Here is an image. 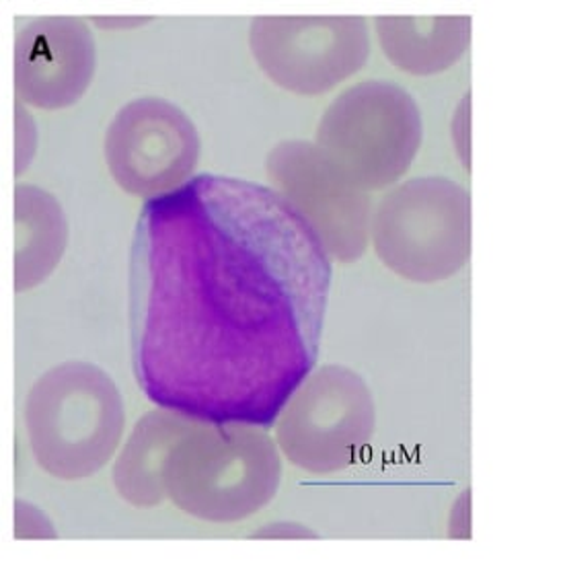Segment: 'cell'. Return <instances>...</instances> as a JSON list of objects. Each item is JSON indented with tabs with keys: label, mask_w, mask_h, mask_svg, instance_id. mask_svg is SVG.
Instances as JSON below:
<instances>
[{
	"label": "cell",
	"mask_w": 565,
	"mask_h": 563,
	"mask_svg": "<svg viewBox=\"0 0 565 563\" xmlns=\"http://www.w3.org/2000/svg\"><path fill=\"white\" fill-rule=\"evenodd\" d=\"M331 278L268 185L204 173L150 200L130 255L136 383L157 407L271 428L315 371Z\"/></svg>",
	"instance_id": "obj_1"
},
{
	"label": "cell",
	"mask_w": 565,
	"mask_h": 563,
	"mask_svg": "<svg viewBox=\"0 0 565 563\" xmlns=\"http://www.w3.org/2000/svg\"><path fill=\"white\" fill-rule=\"evenodd\" d=\"M280 481L282 453L264 428L190 415L163 465L167 500L216 524L252 519L276 498Z\"/></svg>",
	"instance_id": "obj_2"
},
{
	"label": "cell",
	"mask_w": 565,
	"mask_h": 563,
	"mask_svg": "<svg viewBox=\"0 0 565 563\" xmlns=\"http://www.w3.org/2000/svg\"><path fill=\"white\" fill-rule=\"evenodd\" d=\"M23 419L35 463L56 479L78 481L99 474L116 457L126 410L107 372L73 360L33 383Z\"/></svg>",
	"instance_id": "obj_3"
},
{
	"label": "cell",
	"mask_w": 565,
	"mask_h": 563,
	"mask_svg": "<svg viewBox=\"0 0 565 563\" xmlns=\"http://www.w3.org/2000/svg\"><path fill=\"white\" fill-rule=\"evenodd\" d=\"M371 243L385 266L416 284L457 276L471 255V198L448 178H414L374 206Z\"/></svg>",
	"instance_id": "obj_4"
},
{
	"label": "cell",
	"mask_w": 565,
	"mask_h": 563,
	"mask_svg": "<svg viewBox=\"0 0 565 563\" xmlns=\"http://www.w3.org/2000/svg\"><path fill=\"white\" fill-rule=\"evenodd\" d=\"M424 140L417 102L397 83L371 78L342 91L317 126L315 145L364 192L395 188Z\"/></svg>",
	"instance_id": "obj_5"
},
{
	"label": "cell",
	"mask_w": 565,
	"mask_h": 563,
	"mask_svg": "<svg viewBox=\"0 0 565 563\" xmlns=\"http://www.w3.org/2000/svg\"><path fill=\"white\" fill-rule=\"evenodd\" d=\"M376 431L369 383L358 372L328 364L298 386L274 424L282 457L311 475H333L356 465Z\"/></svg>",
	"instance_id": "obj_6"
},
{
	"label": "cell",
	"mask_w": 565,
	"mask_h": 563,
	"mask_svg": "<svg viewBox=\"0 0 565 563\" xmlns=\"http://www.w3.org/2000/svg\"><path fill=\"white\" fill-rule=\"evenodd\" d=\"M249 47L271 83L317 97L358 75L371 59L364 17H255Z\"/></svg>",
	"instance_id": "obj_7"
},
{
	"label": "cell",
	"mask_w": 565,
	"mask_h": 563,
	"mask_svg": "<svg viewBox=\"0 0 565 563\" xmlns=\"http://www.w3.org/2000/svg\"><path fill=\"white\" fill-rule=\"evenodd\" d=\"M266 173L271 190L311 224L331 262L350 264L369 249L371 193L358 188L315 142L276 145L266 159Z\"/></svg>",
	"instance_id": "obj_8"
},
{
	"label": "cell",
	"mask_w": 565,
	"mask_h": 563,
	"mask_svg": "<svg viewBox=\"0 0 565 563\" xmlns=\"http://www.w3.org/2000/svg\"><path fill=\"white\" fill-rule=\"evenodd\" d=\"M105 163L119 188L157 200L192 181L202 142L192 118L161 97L124 105L105 132Z\"/></svg>",
	"instance_id": "obj_9"
},
{
	"label": "cell",
	"mask_w": 565,
	"mask_h": 563,
	"mask_svg": "<svg viewBox=\"0 0 565 563\" xmlns=\"http://www.w3.org/2000/svg\"><path fill=\"white\" fill-rule=\"evenodd\" d=\"M95 68V38L76 17H42L17 33L13 83L19 104L66 109L87 93Z\"/></svg>",
	"instance_id": "obj_10"
},
{
	"label": "cell",
	"mask_w": 565,
	"mask_h": 563,
	"mask_svg": "<svg viewBox=\"0 0 565 563\" xmlns=\"http://www.w3.org/2000/svg\"><path fill=\"white\" fill-rule=\"evenodd\" d=\"M374 31L388 62L412 76L447 73L471 44L469 17H376Z\"/></svg>",
	"instance_id": "obj_11"
},
{
	"label": "cell",
	"mask_w": 565,
	"mask_h": 563,
	"mask_svg": "<svg viewBox=\"0 0 565 563\" xmlns=\"http://www.w3.org/2000/svg\"><path fill=\"white\" fill-rule=\"evenodd\" d=\"M17 293H28L52 276L68 245V221L58 200L31 183L15 188Z\"/></svg>",
	"instance_id": "obj_12"
},
{
	"label": "cell",
	"mask_w": 565,
	"mask_h": 563,
	"mask_svg": "<svg viewBox=\"0 0 565 563\" xmlns=\"http://www.w3.org/2000/svg\"><path fill=\"white\" fill-rule=\"evenodd\" d=\"M188 415L154 410L136 422L114 465V486L119 498L136 508H154L167 500L163 465Z\"/></svg>",
	"instance_id": "obj_13"
},
{
	"label": "cell",
	"mask_w": 565,
	"mask_h": 563,
	"mask_svg": "<svg viewBox=\"0 0 565 563\" xmlns=\"http://www.w3.org/2000/svg\"><path fill=\"white\" fill-rule=\"evenodd\" d=\"M38 149V128L28 107L17 102L15 105V176L28 171L31 159Z\"/></svg>",
	"instance_id": "obj_14"
},
{
	"label": "cell",
	"mask_w": 565,
	"mask_h": 563,
	"mask_svg": "<svg viewBox=\"0 0 565 563\" xmlns=\"http://www.w3.org/2000/svg\"><path fill=\"white\" fill-rule=\"evenodd\" d=\"M15 537L17 539H56L58 533L38 506L25 500L15 502Z\"/></svg>",
	"instance_id": "obj_15"
},
{
	"label": "cell",
	"mask_w": 565,
	"mask_h": 563,
	"mask_svg": "<svg viewBox=\"0 0 565 563\" xmlns=\"http://www.w3.org/2000/svg\"><path fill=\"white\" fill-rule=\"evenodd\" d=\"M448 533L455 539H469L471 537V489H465L459 500L450 510Z\"/></svg>",
	"instance_id": "obj_16"
},
{
	"label": "cell",
	"mask_w": 565,
	"mask_h": 563,
	"mask_svg": "<svg viewBox=\"0 0 565 563\" xmlns=\"http://www.w3.org/2000/svg\"><path fill=\"white\" fill-rule=\"evenodd\" d=\"M252 537L254 539H317V533L300 522H271L257 529V533Z\"/></svg>",
	"instance_id": "obj_17"
}]
</instances>
